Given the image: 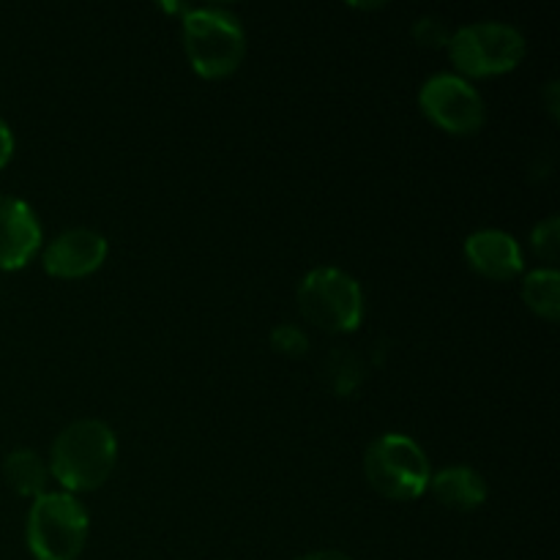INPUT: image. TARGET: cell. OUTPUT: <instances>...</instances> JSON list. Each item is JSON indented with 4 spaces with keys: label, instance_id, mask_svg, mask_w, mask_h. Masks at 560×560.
I'll return each mask as SVG.
<instances>
[{
    "label": "cell",
    "instance_id": "ac0fdd59",
    "mask_svg": "<svg viewBox=\"0 0 560 560\" xmlns=\"http://www.w3.org/2000/svg\"><path fill=\"white\" fill-rule=\"evenodd\" d=\"M11 156H14V135L5 126V120L0 118V170L11 162Z\"/></svg>",
    "mask_w": 560,
    "mask_h": 560
},
{
    "label": "cell",
    "instance_id": "52a82bcc",
    "mask_svg": "<svg viewBox=\"0 0 560 560\" xmlns=\"http://www.w3.org/2000/svg\"><path fill=\"white\" fill-rule=\"evenodd\" d=\"M419 107L438 129L457 137L481 131L487 107L481 93L459 74H435L421 85Z\"/></svg>",
    "mask_w": 560,
    "mask_h": 560
},
{
    "label": "cell",
    "instance_id": "7c38bea8",
    "mask_svg": "<svg viewBox=\"0 0 560 560\" xmlns=\"http://www.w3.org/2000/svg\"><path fill=\"white\" fill-rule=\"evenodd\" d=\"M3 476L11 490L22 498H42L47 492L49 468L33 448H14L3 459Z\"/></svg>",
    "mask_w": 560,
    "mask_h": 560
},
{
    "label": "cell",
    "instance_id": "30bf717a",
    "mask_svg": "<svg viewBox=\"0 0 560 560\" xmlns=\"http://www.w3.org/2000/svg\"><path fill=\"white\" fill-rule=\"evenodd\" d=\"M465 260L479 277L492 282H509L523 271V249L514 235L503 230H476L465 238Z\"/></svg>",
    "mask_w": 560,
    "mask_h": 560
},
{
    "label": "cell",
    "instance_id": "d6986e66",
    "mask_svg": "<svg viewBox=\"0 0 560 560\" xmlns=\"http://www.w3.org/2000/svg\"><path fill=\"white\" fill-rule=\"evenodd\" d=\"M293 560H353L350 556L339 550H317V552H306V556H299Z\"/></svg>",
    "mask_w": 560,
    "mask_h": 560
},
{
    "label": "cell",
    "instance_id": "8992f818",
    "mask_svg": "<svg viewBox=\"0 0 560 560\" xmlns=\"http://www.w3.org/2000/svg\"><path fill=\"white\" fill-rule=\"evenodd\" d=\"M299 310L306 323L331 334L355 331L364 320V293L339 268H312L299 284Z\"/></svg>",
    "mask_w": 560,
    "mask_h": 560
},
{
    "label": "cell",
    "instance_id": "2e32d148",
    "mask_svg": "<svg viewBox=\"0 0 560 560\" xmlns=\"http://www.w3.org/2000/svg\"><path fill=\"white\" fill-rule=\"evenodd\" d=\"M271 348L277 350L279 355L301 359V355H306V350H310V337H306L299 326L284 323V326H277L271 331Z\"/></svg>",
    "mask_w": 560,
    "mask_h": 560
},
{
    "label": "cell",
    "instance_id": "ba28073f",
    "mask_svg": "<svg viewBox=\"0 0 560 560\" xmlns=\"http://www.w3.org/2000/svg\"><path fill=\"white\" fill-rule=\"evenodd\" d=\"M107 260V238L91 228H71L44 249V271L55 279H82Z\"/></svg>",
    "mask_w": 560,
    "mask_h": 560
},
{
    "label": "cell",
    "instance_id": "9a60e30c",
    "mask_svg": "<svg viewBox=\"0 0 560 560\" xmlns=\"http://www.w3.org/2000/svg\"><path fill=\"white\" fill-rule=\"evenodd\" d=\"M530 246L545 262H556L560 252V219L547 217L545 222L530 230Z\"/></svg>",
    "mask_w": 560,
    "mask_h": 560
},
{
    "label": "cell",
    "instance_id": "5bb4252c",
    "mask_svg": "<svg viewBox=\"0 0 560 560\" xmlns=\"http://www.w3.org/2000/svg\"><path fill=\"white\" fill-rule=\"evenodd\" d=\"M323 377L337 397H350L364 381V366H361L359 355H353L350 350L334 348L323 361Z\"/></svg>",
    "mask_w": 560,
    "mask_h": 560
},
{
    "label": "cell",
    "instance_id": "277c9868",
    "mask_svg": "<svg viewBox=\"0 0 560 560\" xmlns=\"http://www.w3.org/2000/svg\"><path fill=\"white\" fill-rule=\"evenodd\" d=\"M364 476L386 501H416L430 485V459L413 438L386 432L364 454Z\"/></svg>",
    "mask_w": 560,
    "mask_h": 560
},
{
    "label": "cell",
    "instance_id": "9c48e42d",
    "mask_svg": "<svg viewBox=\"0 0 560 560\" xmlns=\"http://www.w3.org/2000/svg\"><path fill=\"white\" fill-rule=\"evenodd\" d=\"M42 246V224L25 200L0 195V271H16Z\"/></svg>",
    "mask_w": 560,
    "mask_h": 560
},
{
    "label": "cell",
    "instance_id": "8fae6325",
    "mask_svg": "<svg viewBox=\"0 0 560 560\" xmlns=\"http://www.w3.org/2000/svg\"><path fill=\"white\" fill-rule=\"evenodd\" d=\"M427 487L432 490L435 501L452 512H474L487 501V492H490L485 476L468 465H452V468L438 470L430 476Z\"/></svg>",
    "mask_w": 560,
    "mask_h": 560
},
{
    "label": "cell",
    "instance_id": "5b68a950",
    "mask_svg": "<svg viewBox=\"0 0 560 560\" xmlns=\"http://www.w3.org/2000/svg\"><path fill=\"white\" fill-rule=\"evenodd\" d=\"M525 36L506 22H474L463 25L448 38V58L459 74L498 77L517 69L525 58Z\"/></svg>",
    "mask_w": 560,
    "mask_h": 560
},
{
    "label": "cell",
    "instance_id": "3957f363",
    "mask_svg": "<svg viewBox=\"0 0 560 560\" xmlns=\"http://www.w3.org/2000/svg\"><path fill=\"white\" fill-rule=\"evenodd\" d=\"M85 506L69 492H44L27 512L25 539L36 560H77L88 541Z\"/></svg>",
    "mask_w": 560,
    "mask_h": 560
},
{
    "label": "cell",
    "instance_id": "ffe728a7",
    "mask_svg": "<svg viewBox=\"0 0 560 560\" xmlns=\"http://www.w3.org/2000/svg\"><path fill=\"white\" fill-rule=\"evenodd\" d=\"M545 102H547V109H550V115H552V120H558V82L552 80L550 85L545 88Z\"/></svg>",
    "mask_w": 560,
    "mask_h": 560
},
{
    "label": "cell",
    "instance_id": "4fadbf2b",
    "mask_svg": "<svg viewBox=\"0 0 560 560\" xmlns=\"http://www.w3.org/2000/svg\"><path fill=\"white\" fill-rule=\"evenodd\" d=\"M523 301L545 320L560 317V273L556 268H536L523 279Z\"/></svg>",
    "mask_w": 560,
    "mask_h": 560
},
{
    "label": "cell",
    "instance_id": "6da1fadb",
    "mask_svg": "<svg viewBox=\"0 0 560 560\" xmlns=\"http://www.w3.org/2000/svg\"><path fill=\"white\" fill-rule=\"evenodd\" d=\"M118 459L115 432L98 419H80L66 427L49 452V476L66 492H93L109 479Z\"/></svg>",
    "mask_w": 560,
    "mask_h": 560
},
{
    "label": "cell",
    "instance_id": "7a4b0ae2",
    "mask_svg": "<svg viewBox=\"0 0 560 560\" xmlns=\"http://www.w3.org/2000/svg\"><path fill=\"white\" fill-rule=\"evenodd\" d=\"M180 38L191 69L206 80L230 77L246 55L244 27L238 16L222 5H186Z\"/></svg>",
    "mask_w": 560,
    "mask_h": 560
},
{
    "label": "cell",
    "instance_id": "e0dca14e",
    "mask_svg": "<svg viewBox=\"0 0 560 560\" xmlns=\"http://www.w3.org/2000/svg\"><path fill=\"white\" fill-rule=\"evenodd\" d=\"M413 38L421 44V47L438 49V47H448L452 31H448L446 22L438 20V16H421V20H416L413 25Z\"/></svg>",
    "mask_w": 560,
    "mask_h": 560
}]
</instances>
